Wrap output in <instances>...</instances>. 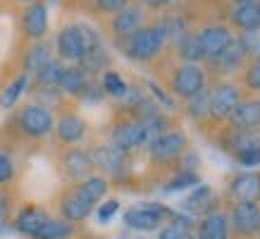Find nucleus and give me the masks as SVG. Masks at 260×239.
<instances>
[{
  "mask_svg": "<svg viewBox=\"0 0 260 239\" xmlns=\"http://www.w3.org/2000/svg\"><path fill=\"white\" fill-rule=\"evenodd\" d=\"M162 43H165V39H162L160 26H143V29H136L132 36H126L124 43H122V50L132 60L148 63L160 53Z\"/></svg>",
  "mask_w": 260,
  "mask_h": 239,
  "instance_id": "nucleus-1",
  "label": "nucleus"
},
{
  "mask_svg": "<svg viewBox=\"0 0 260 239\" xmlns=\"http://www.w3.org/2000/svg\"><path fill=\"white\" fill-rule=\"evenodd\" d=\"M17 122H19V129L31 139H43L53 132V112L41 103L24 105Z\"/></svg>",
  "mask_w": 260,
  "mask_h": 239,
  "instance_id": "nucleus-2",
  "label": "nucleus"
},
{
  "mask_svg": "<svg viewBox=\"0 0 260 239\" xmlns=\"http://www.w3.org/2000/svg\"><path fill=\"white\" fill-rule=\"evenodd\" d=\"M172 91L174 96L191 101L193 96L205 91V70L191 63H184L181 67H177L172 74Z\"/></svg>",
  "mask_w": 260,
  "mask_h": 239,
  "instance_id": "nucleus-3",
  "label": "nucleus"
},
{
  "mask_svg": "<svg viewBox=\"0 0 260 239\" xmlns=\"http://www.w3.org/2000/svg\"><path fill=\"white\" fill-rule=\"evenodd\" d=\"M198 46H201V55L203 60H217V57L229 48V43L234 41L232 29L222 26V24H213V26H205L203 32H198Z\"/></svg>",
  "mask_w": 260,
  "mask_h": 239,
  "instance_id": "nucleus-4",
  "label": "nucleus"
},
{
  "mask_svg": "<svg viewBox=\"0 0 260 239\" xmlns=\"http://www.w3.org/2000/svg\"><path fill=\"white\" fill-rule=\"evenodd\" d=\"M165 215H172L165 206H160V203H143V206H134L132 211H126L124 223L132 230L150 232V230H155V227H160Z\"/></svg>",
  "mask_w": 260,
  "mask_h": 239,
  "instance_id": "nucleus-5",
  "label": "nucleus"
},
{
  "mask_svg": "<svg viewBox=\"0 0 260 239\" xmlns=\"http://www.w3.org/2000/svg\"><path fill=\"white\" fill-rule=\"evenodd\" d=\"M208 98H210V117L217 120V122L229 120V115L239 105V86L232 81H220L208 94Z\"/></svg>",
  "mask_w": 260,
  "mask_h": 239,
  "instance_id": "nucleus-6",
  "label": "nucleus"
},
{
  "mask_svg": "<svg viewBox=\"0 0 260 239\" xmlns=\"http://www.w3.org/2000/svg\"><path fill=\"white\" fill-rule=\"evenodd\" d=\"M186 153V136L181 132H165L150 143V158L155 163H174Z\"/></svg>",
  "mask_w": 260,
  "mask_h": 239,
  "instance_id": "nucleus-7",
  "label": "nucleus"
},
{
  "mask_svg": "<svg viewBox=\"0 0 260 239\" xmlns=\"http://www.w3.org/2000/svg\"><path fill=\"white\" fill-rule=\"evenodd\" d=\"M143 143H146V136L139 120H122L112 127V146H117L119 151L129 153Z\"/></svg>",
  "mask_w": 260,
  "mask_h": 239,
  "instance_id": "nucleus-8",
  "label": "nucleus"
},
{
  "mask_svg": "<svg viewBox=\"0 0 260 239\" xmlns=\"http://www.w3.org/2000/svg\"><path fill=\"white\" fill-rule=\"evenodd\" d=\"M232 227L241 237L258 234V227H260L258 203H234V208H232Z\"/></svg>",
  "mask_w": 260,
  "mask_h": 239,
  "instance_id": "nucleus-9",
  "label": "nucleus"
},
{
  "mask_svg": "<svg viewBox=\"0 0 260 239\" xmlns=\"http://www.w3.org/2000/svg\"><path fill=\"white\" fill-rule=\"evenodd\" d=\"M229 196L234 203H258L260 201V175L258 172H241L229 184Z\"/></svg>",
  "mask_w": 260,
  "mask_h": 239,
  "instance_id": "nucleus-10",
  "label": "nucleus"
},
{
  "mask_svg": "<svg viewBox=\"0 0 260 239\" xmlns=\"http://www.w3.org/2000/svg\"><path fill=\"white\" fill-rule=\"evenodd\" d=\"M91 158H93V165H98L103 172L115 175V177H119L122 172H126V165H129L126 153L119 151L117 146H101V148H95V153L91 156Z\"/></svg>",
  "mask_w": 260,
  "mask_h": 239,
  "instance_id": "nucleus-11",
  "label": "nucleus"
},
{
  "mask_svg": "<svg viewBox=\"0 0 260 239\" xmlns=\"http://www.w3.org/2000/svg\"><path fill=\"white\" fill-rule=\"evenodd\" d=\"M62 167H64V172H67V177L77 180V182H84L86 177H91L95 165L88 151H84V148H70L62 156Z\"/></svg>",
  "mask_w": 260,
  "mask_h": 239,
  "instance_id": "nucleus-12",
  "label": "nucleus"
},
{
  "mask_svg": "<svg viewBox=\"0 0 260 239\" xmlns=\"http://www.w3.org/2000/svg\"><path fill=\"white\" fill-rule=\"evenodd\" d=\"M24 34L34 41H41L48 32V10L43 3H31L22 15Z\"/></svg>",
  "mask_w": 260,
  "mask_h": 239,
  "instance_id": "nucleus-13",
  "label": "nucleus"
},
{
  "mask_svg": "<svg viewBox=\"0 0 260 239\" xmlns=\"http://www.w3.org/2000/svg\"><path fill=\"white\" fill-rule=\"evenodd\" d=\"M229 22L237 26L239 32H258L260 29V0L244 3L229 12Z\"/></svg>",
  "mask_w": 260,
  "mask_h": 239,
  "instance_id": "nucleus-14",
  "label": "nucleus"
},
{
  "mask_svg": "<svg viewBox=\"0 0 260 239\" xmlns=\"http://www.w3.org/2000/svg\"><path fill=\"white\" fill-rule=\"evenodd\" d=\"M57 53H60L62 60H70V63H79L84 57V46H81L79 32H77L74 24L60 29V34H57Z\"/></svg>",
  "mask_w": 260,
  "mask_h": 239,
  "instance_id": "nucleus-15",
  "label": "nucleus"
},
{
  "mask_svg": "<svg viewBox=\"0 0 260 239\" xmlns=\"http://www.w3.org/2000/svg\"><path fill=\"white\" fill-rule=\"evenodd\" d=\"M232 129H255L260 125V101H239L234 112L229 115Z\"/></svg>",
  "mask_w": 260,
  "mask_h": 239,
  "instance_id": "nucleus-16",
  "label": "nucleus"
},
{
  "mask_svg": "<svg viewBox=\"0 0 260 239\" xmlns=\"http://www.w3.org/2000/svg\"><path fill=\"white\" fill-rule=\"evenodd\" d=\"M55 136H57V141H62V143H77V141H81V139L86 136V122H84L79 115H72V112H67V115H62V117L57 120Z\"/></svg>",
  "mask_w": 260,
  "mask_h": 239,
  "instance_id": "nucleus-17",
  "label": "nucleus"
},
{
  "mask_svg": "<svg viewBox=\"0 0 260 239\" xmlns=\"http://www.w3.org/2000/svg\"><path fill=\"white\" fill-rule=\"evenodd\" d=\"M50 220V215L43 211V208H36V206H29V208H24L22 213L17 215V220H15V230L17 232H22V234H26V237H36L41 232V227Z\"/></svg>",
  "mask_w": 260,
  "mask_h": 239,
  "instance_id": "nucleus-18",
  "label": "nucleus"
},
{
  "mask_svg": "<svg viewBox=\"0 0 260 239\" xmlns=\"http://www.w3.org/2000/svg\"><path fill=\"white\" fill-rule=\"evenodd\" d=\"M141 19H143L141 8H129V5H126L124 10L115 12V17H112V34L126 39V36H132V34L141 26Z\"/></svg>",
  "mask_w": 260,
  "mask_h": 239,
  "instance_id": "nucleus-19",
  "label": "nucleus"
},
{
  "mask_svg": "<svg viewBox=\"0 0 260 239\" xmlns=\"http://www.w3.org/2000/svg\"><path fill=\"white\" fill-rule=\"evenodd\" d=\"M227 148L234 156L260 148V129H232L227 136Z\"/></svg>",
  "mask_w": 260,
  "mask_h": 239,
  "instance_id": "nucleus-20",
  "label": "nucleus"
},
{
  "mask_svg": "<svg viewBox=\"0 0 260 239\" xmlns=\"http://www.w3.org/2000/svg\"><path fill=\"white\" fill-rule=\"evenodd\" d=\"M198 237L201 239H227L229 237V220L224 213H208L198 225Z\"/></svg>",
  "mask_w": 260,
  "mask_h": 239,
  "instance_id": "nucleus-21",
  "label": "nucleus"
},
{
  "mask_svg": "<svg viewBox=\"0 0 260 239\" xmlns=\"http://www.w3.org/2000/svg\"><path fill=\"white\" fill-rule=\"evenodd\" d=\"M246 55H251V41L248 39H234L229 43V48L222 53L217 60H213L217 67L222 65V70H234L246 60Z\"/></svg>",
  "mask_w": 260,
  "mask_h": 239,
  "instance_id": "nucleus-22",
  "label": "nucleus"
},
{
  "mask_svg": "<svg viewBox=\"0 0 260 239\" xmlns=\"http://www.w3.org/2000/svg\"><path fill=\"white\" fill-rule=\"evenodd\" d=\"M91 208L93 206L86 203L77 191L67 194V196L60 201V211H62V215H64V220H67V223H79V220H86L88 213H91Z\"/></svg>",
  "mask_w": 260,
  "mask_h": 239,
  "instance_id": "nucleus-23",
  "label": "nucleus"
},
{
  "mask_svg": "<svg viewBox=\"0 0 260 239\" xmlns=\"http://www.w3.org/2000/svg\"><path fill=\"white\" fill-rule=\"evenodd\" d=\"M86 86H88V74L81 67H64L62 79L57 84L60 91H64L70 96H84Z\"/></svg>",
  "mask_w": 260,
  "mask_h": 239,
  "instance_id": "nucleus-24",
  "label": "nucleus"
},
{
  "mask_svg": "<svg viewBox=\"0 0 260 239\" xmlns=\"http://www.w3.org/2000/svg\"><path fill=\"white\" fill-rule=\"evenodd\" d=\"M105 191H108V180H105V177H95V175L86 177V180L79 182V187H77V194H79L86 203H91V206H95V203L105 196Z\"/></svg>",
  "mask_w": 260,
  "mask_h": 239,
  "instance_id": "nucleus-25",
  "label": "nucleus"
},
{
  "mask_svg": "<svg viewBox=\"0 0 260 239\" xmlns=\"http://www.w3.org/2000/svg\"><path fill=\"white\" fill-rule=\"evenodd\" d=\"M213 208H215V196L210 187H198L186 199V211L189 213H208V211L213 213Z\"/></svg>",
  "mask_w": 260,
  "mask_h": 239,
  "instance_id": "nucleus-26",
  "label": "nucleus"
},
{
  "mask_svg": "<svg viewBox=\"0 0 260 239\" xmlns=\"http://www.w3.org/2000/svg\"><path fill=\"white\" fill-rule=\"evenodd\" d=\"M48 63H50V48H48L43 41L36 43L34 48H29V53H26V57H24V67H26V72H34V74H39Z\"/></svg>",
  "mask_w": 260,
  "mask_h": 239,
  "instance_id": "nucleus-27",
  "label": "nucleus"
},
{
  "mask_svg": "<svg viewBox=\"0 0 260 239\" xmlns=\"http://www.w3.org/2000/svg\"><path fill=\"white\" fill-rule=\"evenodd\" d=\"M177 53H179L181 60H186V63H191V65H196L198 60H203L196 34H184V36L177 41Z\"/></svg>",
  "mask_w": 260,
  "mask_h": 239,
  "instance_id": "nucleus-28",
  "label": "nucleus"
},
{
  "mask_svg": "<svg viewBox=\"0 0 260 239\" xmlns=\"http://www.w3.org/2000/svg\"><path fill=\"white\" fill-rule=\"evenodd\" d=\"M26 84H29V74H19V77H17V79L12 81L5 91L0 94V108H3V110H10V108L19 101V96L24 94Z\"/></svg>",
  "mask_w": 260,
  "mask_h": 239,
  "instance_id": "nucleus-29",
  "label": "nucleus"
},
{
  "mask_svg": "<svg viewBox=\"0 0 260 239\" xmlns=\"http://www.w3.org/2000/svg\"><path fill=\"white\" fill-rule=\"evenodd\" d=\"M72 230H74L72 223H67V220H53L50 218L34 239H67L72 234Z\"/></svg>",
  "mask_w": 260,
  "mask_h": 239,
  "instance_id": "nucleus-30",
  "label": "nucleus"
},
{
  "mask_svg": "<svg viewBox=\"0 0 260 239\" xmlns=\"http://www.w3.org/2000/svg\"><path fill=\"white\" fill-rule=\"evenodd\" d=\"M64 74V65L57 63V60H50V63L43 67V70L36 74L41 81V86H48V88H57V84H60V79H62Z\"/></svg>",
  "mask_w": 260,
  "mask_h": 239,
  "instance_id": "nucleus-31",
  "label": "nucleus"
},
{
  "mask_svg": "<svg viewBox=\"0 0 260 239\" xmlns=\"http://www.w3.org/2000/svg\"><path fill=\"white\" fill-rule=\"evenodd\" d=\"M103 91L108 96H112V98H124L126 91H129V86L124 84V79L119 77L117 72H103Z\"/></svg>",
  "mask_w": 260,
  "mask_h": 239,
  "instance_id": "nucleus-32",
  "label": "nucleus"
},
{
  "mask_svg": "<svg viewBox=\"0 0 260 239\" xmlns=\"http://www.w3.org/2000/svg\"><path fill=\"white\" fill-rule=\"evenodd\" d=\"M160 32H162V39L165 41H179L184 34H186V24L181 17H167L162 24H158Z\"/></svg>",
  "mask_w": 260,
  "mask_h": 239,
  "instance_id": "nucleus-33",
  "label": "nucleus"
},
{
  "mask_svg": "<svg viewBox=\"0 0 260 239\" xmlns=\"http://www.w3.org/2000/svg\"><path fill=\"white\" fill-rule=\"evenodd\" d=\"M198 182H201V180H198V175H196V172H193V170H186V167H184V170H179V172H177V175H174L172 180L167 182L165 191L189 189V187H196Z\"/></svg>",
  "mask_w": 260,
  "mask_h": 239,
  "instance_id": "nucleus-34",
  "label": "nucleus"
},
{
  "mask_svg": "<svg viewBox=\"0 0 260 239\" xmlns=\"http://www.w3.org/2000/svg\"><path fill=\"white\" fill-rule=\"evenodd\" d=\"M74 26H77V32H79L81 46H84V55H86V53H93V50L101 48V36L95 34L93 26H88V24H84V22L74 24Z\"/></svg>",
  "mask_w": 260,
  "mask_h": 239,
  "instance_id": "nucleus-35",
  "label": "nucleus"
},
{
  "mask_svg": "<svg viewBox=\"0 0 260 239\" xmlns=\"http://www.w3.org/2000/svg\"><path fill=\"white\" fill-rule=\"evenodd\" d=\"M189 115L191 117H196V120L210 115V98H208L205 91H201V94L193 96V98L189 101Z\"/></svg>",
  "mask_w": 260,
  "mask_h": 239,
  "instance_id": "nucleus-36",
  "label": "nucleus"
},
{
  "mask_svg": "<svg viewBox=\"0 0 260 239\" xmlns=\"http://www.w3.org/2000/svg\"><path fill=\"white\" fill-rule=\"evenodd\" d=\"M244 84L251 91H260V60H253L244 72Z\"/></svg>",
  "mask_w": 260,
  "mask_h": 239,
  "instance_id": "nucleus-37",
  "label": "nucleus"
},
{
  "mask_svg": "<svg viewBox=\"0 0 260 239\" xmlns=\"http://www.w3.org/2000/svg\"><path fill=\"white\" fill-rule=\"evenodd\" d=\"M15 177V163L8 153H0V184H8Z\"/></svg>",
  "mask_w": 260,
  "mask_h": 239,
  "instance_id": "nucleus-38",
  "label": "nucleus"
},
{
  "mask_svg": "<svg viewBox=\"0 0 260 239\" xmlns=\"http://www.w3.org/2000/svg\"><path fill=\"white\" fill-rule=\"evenodd\" d=\"M158 239H191V232L184 230V227H177V225H167L160 230Z\"/></svg>",
  "mask_w": 260,
  "mask_h": 239,
  "instance_id": "nucleus-39",
  "label": "nucleus"
},
{
  "mask_svg": "<svg viewBox=\"0 0 260 239\" xmlns=\"http://www.w3.org/2000/svg\"><path fill=\"white\" fill-rule=\"evenodd\" d=\"M95 5L101 12H119L129 5V0H95Z\"/></svg>",
  "mask_w": 260,
  "mask_h": 239,
  "instance_id": "nucleus-40",
  "label": "nucleus"
},
{
  "mask_svg": "<svg viewBox=\"0 0 260 239\" xmlns=\"http://www.w3.org/2000/svg\"><path fill=\"white\" fill-rule=\"evenodd\" d=\"M234 158H237L241 165H246V167H255V165H260V148H255V151L239 153V156H234Z\"/></svg>",
  "mask_w": 260,
  "mask_h": 239,
  "instance_id": "nucleus-41",
  "label": "nucleus"
},
{
  "mask_svg": "<svg viewBox=\"0 0 260 239\" xmlns=\"http://www.w3.org/2000/svg\"><path fill=\"white\" fill-rule=\"evenodd\" d=\"M117 208H119L117 201H105V203L98 208V220H101V223H108L112 215L117 213Z\"/></svg>",
  "mask_w": 260,
  "mask_h": 239,
  "instance_id": "nucleus-42",
  "label": "nucleus"
},
{
  "mask_svg": "<svg viewBox=\"0 0 260 239\" xmlns=\"http://www.w3.org/2000/svg\"><path fill=\"white\" fill-rule=\"evenodd\" d=\"M148 86H150V91L155 94V98H158V101H162V105H165V108H174V101L165 94V91H162V88L158 86V84H153V81H150Z\"/></svg>",
  "mask_w": 260,
  "mask_h": 239,
  "instance_id": "nucleus-43",
  "label": "nucleus"
},
{
  "mask_svg": "<svg viewBox=\"0 0 260 239\" xmlns=\"http://www.w3.org/2000/svg\"><path fill=\"white\" fill-rule=\"evenodd\" d=\"M148 8H153V10H162V8H167L172 0H143Z\"/></svg>",
  "mask_w": 260,
  "mask_h": 239,
  "instance_id": "nucleus-44",
  "label": "nucleus"
},
{
  "mask_svg": "<svg viewBox=\"0 0 260 239\" xmlns=\"http://www.w3.org/2000/svg\"><path fill=\"white\" fill-rule=\"evenodd\" d=\"M251 55L255 57V60H260V36L251 43Z\"/></svg>",
  "mask_w": 260,
  "mask_h": 239,
  "instance_id": "nucleus-45",
  "label": "nucleus"
},
{
  "mask_svg": "<svg viewBox=\"0 0 260 239\" xmlns=\"http://www.w3.org/2000/svg\"><path fill=\"white\" fill-rule=\"evenodd\" d=\"M3 213H5V201L0 199V215H3Z\"/></svg>",
  "mask_w": 260,
  "mask_h": 239,
  "instance_id": "nucleus-46",
  "label": "nucleus"
},
{
  "mask_svg": "<svg viewBox=\"0 0 260 239\" xmlns=\"http://www.w3.org/2000/svg\"><path fill=\"white\" fill-rule=\"evenodd\" d=\"M5 232H8V230H5V225L0 223V237H3V234H5Z\"/></svg>",
  "mask_w": 260,
  "mask_h": 239,
  "instance_id": "nucleus-47",
  "label": "nucleus"
},
{
  "mask_svg": "<svg viewBox=\"0 0 260 239\" xmlns=\"http://www.w3.org/2000/svg\"><path fill=\"white\" fill-rule=\"evenodd\" d=\"M237 5H244V3H253V0H234Z\"/></svg>",
  "mask_w": 260,
  "mask_h": 239,
  "instance_id": "nucleus-48",
  "label": "nucleus"
},
{
  "mask_svg": "<svg viewBox=\"0 0 260 239\" xmlns=\"http://www.w3.org/2000/svg\"><path fill=\"white\" fill-rule=\"evenodd\" d=\"M17 3H34V0H17Z\"/></svg>",
  "mask_w": 260,
  "mask_h": 239,
  "instance_id": "nucleus-49",
  "label": "nucleus"
},
{
  "mask_svg": "<svg viewBox=\"0 0 260 239\" xmlns=\"http://www.w3.org/2000/svg\"><path fill=\"white\" fill-rule=\"evenodd\" d=\"M191 239H193V237H191ZM196 239H201V237H196Z\"/></svg>",
  "mask_w": 260,
  "mask_h": 239,
  "instance_id": "nucleus-50",
  "label": "nucleus"
},
{
  "mask_svg": "<svg viewBox=\"0 0 260 239\" xmlns=\"http://www.w3.org/2000/svg\"><path fill=\"white\" fill-rule=\"evenodd\" d=\"M258 234H260V227H258Z\"/></svg>",
  "mask_w": 260,
  "mask_h": 239,
  "instance_id": "nucleus-51",
  "label": "nucleus"
}]
</instances>
